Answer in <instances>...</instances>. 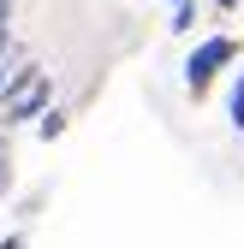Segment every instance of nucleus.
<instances>
[{
  "instance_id": "f257e3e1",
  "label": "nucleus",
  "mask_w": 244,
  "mask_h": 249,
  "mask_svg": "<svg viewBox=\"0 0 244 249\" xmlns=\"http://www.w3.org/2000/svg\"><path fill=\"white\" fill-rule=\"evenodd\" d=\"M232 53H238V42H232V36H208V42L191 53V66H185L191 95H203V89L215 83V71H221V66H232Z\"/></svg>"
},
{
  "instance_id": "f03ea898",
  "label": "nucleus",
  "mask_w": 244,
  "mask_h": 249,
  "mask_svg": "<svg viewBox=\"0 0 244 249\" xmlns=\"http://www.w3.org/2000/svg\"><path fill=\"white\" fill-rule=\"evenodd\" d=\"M42 101H48V77H42V71H24L18 89L6 95V107H0V119H30Z\"/></svg>"
},
{
  "instance_id": "7ed1b4c3",
  "label": "nucleus",
  "mask_w": 244,
  "mask_h": 249,
  "mask_svg": "<svg viewBox=\"0 0 244 249\" xmlns=\"http://www.w3.org/2000/svg\"><path fill=\"white\" fill-rule=\"evenodd\" d=\"M232 124L244 131V77H238V89H232Z\"/></svg>"
},
{
  "instance_id": "20e7f679",
  "label": "nucleus",
  "mask_w": 244,
  "mask_h": 249,
  "mask_svg": "<svg viewBox=\"0 0 244 249\" xmlns=\"http://www.w3.org/2000/svg\"><path fill=\"white\" fill-rule=\"evenodd\" d=\"M6 18H12V0H0V36H6Z\"/></svg>"
},
{
  "instance_id": "39448f33",
  "label": "nucleus",
  "mask_w": 244,
  "mask_h": 249,
  "mask_svg": "<svg viewBox=\"0 0 244 249\" xmlns=\"http://www.w3.org/2000/svg\"><path fill=\"white\" fill-rule=\"evenodd\" d=\"M0 184H6V148H0Z\"/></svg>"
},
{
  "instance_id": "423d86ee",
  "label": "nucleus",
  "mask_w": 244,
  "mask_h": 249,
  "mask_svg": "<svg viewBox=\"0 0 244 249\" xmlns=\"http://www.w3.org/2000/svg\"><path fill=\"white\" fill-rule=\"evenodd\" d=\"M232 6H238V0H221V12H232Z\"/></svg>"
},
{
  "instance_id": "0eeeda50",
  "label": "nucleus",
  "mask_w": 244,
  "mask_h": 249,
  "mask_svg": "<svg viewBox=\"0 0 244 249\" xmlns=\"http://www.w3.org/2000/svg\"><path fill=\"white\" fill-rule=\"evenodd\" d=\"M173 6H185V0H173Z\"/></svg>"
}]
</instances>
